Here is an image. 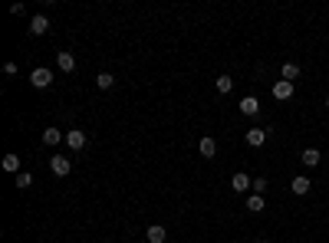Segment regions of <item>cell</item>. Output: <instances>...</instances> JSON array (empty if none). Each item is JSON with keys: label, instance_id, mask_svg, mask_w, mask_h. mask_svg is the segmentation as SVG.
I'll return each instance as SVG.
<instances>
[{"label": "cell", "instance_id": "obj_1", "mask_svg": "<svg viewBox=\"0 0 329 243\" xmlns=\"http://www.w3.org/2000/svg\"><path fill=\"white\" fill-rule=\"evenodd\" d=\"M30 82H33L36 89H50V86H53V72L40 66V69H33V72H30Z\"/></svg>", "mask_w": 329, "mask_h": 243}, {"label": "cell", "instance_id": "obj_2", "mask_svg": "<svg viewBox=\"0 0 329 243\" xmlns=\"http://www.w3.org/2000/svg\"><path fill=\"white\" fill-rule=\"evenodd\" d=\"M86 132H82V128H72V132H66V145H70L72 151H82L86 148Z\"/></svg>", "mask_w": 329, "mask_h": 243}, {"label": "cell", "instance_id": "obj_3", "mask_svg": "<svg viewBox=\"0 0 329 243\" xmlns=\"http://www.w3.org/2000/svg\"><path fill=\"white\" fill-rule=\"evenodd\" d=\"M274 99H276V102H286V99H293V82H286V79L274 82Z\"/></svg>", "mask_w": 329, "mask_h": 243}, {"label": "cell", "instance_id": "obj_4", "mask_svg": "<svg viewBox=\"0 0 329 243\" xmlns=\"http://www.w3.org/2000/svg\"><path fill=\"white\" fill-rule=\"evenodd\" d=\"M50 168H53V174H60V178H66V174L72 171V161L63 155H53V161H50Z\"/></svg>", "mask_w": 329, "mask_h": 243}, {"label": "cell", "instance_id": "obj_5", "mask_svg": "<svg viewBox=\"0 0 329 243\" xmlns=\"http://www.w3.org/2000/svg\"><path fill=\"white\" fill-rule=\"evenodd\" d=\"M30 33H33V36H43V33H50V20H46L43 13H36V16L30 20Z\"/></svg>", "mask_w": 329, "mask_h": 243}, {"label": "cell", "instance_id": "obj_6", "mask_svg": "<svg viewBox=\"0 0 329 243\" xmlns=\"http://www.w3.org/2000/svg\"><path fill=\"white\" fill-rule=\"evenodd\" d=\"M56 66H60V72H72L76 69V56L72 53H56Z\"/></svg>", "mask_w": 329, "mask_h": 243}, {"label": "cell", "instance_id": "obj_7", "mask_svg": "<svg viewBox=\"0 0 329 243\" xmlns=\"http://www.w3.org/2000/svg\"><path fill=\"white\" fill-rule=\"evenodd\" d=\"M290 191H293V194H300V197L310 194V178H306V174H296V178L290 181Z\"/></svg>", "mask_w": 329, "mask_h": 243}, {"label": "cell", "instance_id": "obj_8", "mask_svg": "<svg viewBox=\"0 0 329 243\" xmlns=\"http://www.w3.org/2000/svg\"><path fill=\"white\" fill-rule=\"evenodd\" d=\"M240 112L244 115H260V102H257V95H247V99H240Z\"/></svg>", "mask_w": 329, "mask_h": 243}, {"label": "cell", "instance_id": "obj_9", "mask_svg": "<svg viewBox=\"0 0 329 243\" xmlns=\"http://www.w3.org/2000/svg\"><path fill=\"white\" fill-rule=\"evenodd\" d=\"M198 151H201L204 158H214V155H218V141H214V138H208V135H204V138L198 141Z\"/></svg>", "mask_w": 329, "mask_h": 243}, {"label": "cell", "instance_id": "obj_10", "mask_svg": "<svg viewBox=\"0 0 329 243\" xmlns=\"http://www.w3.org/2000/svg\"><path fill=\"white\" fill-rule=\"evenodd\" d=\"M244 138H247V145H250V148H260V145L266 141V132H264V128H250Z\"/></svg>", "mask_w": 329, "mask_h": 243}, {"label": "cell", "instance_id": "obj_11", "mask_svg": "<svg viewBox=\"0 0 329 243\" xmlns=\"http://www.w3.org/2000/svg\"><path fill=\"white\" fill-rule=\"evenodd\" d=\"M300 161H303L306 168H316V165H320V161H322V155H320V151H316V148H306L303 155H300Z\"/></svg>", "mask_w": 329, "mask_h": 243}, {"label": "cell", "instance_id": "obj_12", "mask_svg": "<svg viewBox=\"0 0 329 243\" xmlns=\"http://www.w3.org/2000/svg\"><path fill=\"white\" fill-rule=\"evenodd\" d=\"M145 237H148V243H164V240H168V230H164L162 224H155V227H148Z\"/></svg>", "mask_w": 329, "mask_h": 243}, {"label": "cell", "instance_id": "obj_13", "mask_svg": "<svg viewBox=\"0 0 329 243\" xmlns=\"http://www.w3.org/2000/svg\"><path fill=\"white\" fill-rule=\"evenodd\" d=\"M230 188H234V191H247V188H254V181L247 178V174H234V178H230Z\"/></svg>", "mask_w": 329, "mask_h": 243}, {"label": "cell", "instance_id": "obj_14", "mask_svg": "<svg viewBox=\"0 0 329 243\" xmlns=\"http://www.w3.org/2000/svg\"><path fill=\"white\" fill-rule=\"evenodd\" d=\"M60 141H66L63 132H56V128H46V132H43V145H60Z\"/></svg>", "mask_w": 329, "mask_h": 243}, {"label": "cell", "instance_id": "obj_15", "mask_svg": "<svg viewBox=\"0 0 329 243\" xmlns=\"http://www.w3.org/2000/svg\"><path fill=\"white\" fill-rule=\"evenodd\" d=\"M96 86H99V89H112V86H116V76H112V72H99V76H96Z\"/></svg>", "mask_w": 329, "mask_h": 243}, {"label": "cell", "instance_id": "obj_16", "mask_svg": "<svg viewBox=\"0 0 329 243\" xmlns=\"http://www.w3.org/2000/svg\"><path fill=\"white\" fill-rule=\"evenodd\" d=\"M214 86H218L220 95H228L230 89H234V79H230V76H218V82H214Z\"/></svg>", "mask_w": 329, "mask_h": 243}, {"label": "cell", "instance_id": "obj_17", "mask_svg": "<svg viewBox=\"0 0 329 243\" xmlns=\"http://www.w3.org/2000/svg\"><path fill=\"white\" fill-rule=\"evenodd\" d=\"M4 171L20 174V158H16V155H4Z\"/></svg>", "mask_w": 329, "mask_h": 243}, {"label": "cell", "instance_id": "obj_18", "mask_svg": "<svg viewBox=\"0 0 329 243\" xmlns=\"http://www.w3.org/2000/svg\"><path fill=\"white\" fill-rule=\"evenodd\" d=\"M283 79H286V82H293V79L300 76V66L296 63H283V72H280Z\"/></svg>", "mask_w": 329, "mask_h": 243}, {"label": "cell", "instance_id": "obj_19", "mask_svg": "<svg viewBox=\"0 0 329 243\" xmlns=\"http://www.w3.org/2000/svg\"><path fill=\"white\" fill-rule=\"evenodd\" d=\"M247 211H264V194H250V197H247Z\"/></svg>", "mask_w": 329, "mask_h": 243}, {"label": "cell", "instance_id": "obj_20", "mask_svg": "<svg viewBox=\"0 0 329 243\" xmlns=\"http://www.w3.org/2000/svg\"><path fill=\"white\" fill-rule=\"evenodd\" d=\"M30 184H33V174L30 171H20V174H16V188H20V191L30 188Z\"/></svg>", "mask_w": 329, "mask_h": 243}, {"label": "cell", "instance_id": "obj_21", "mask_svg": "<svg viewBox=\"0 0 329 243\" xmlns=\"http://www.w3.org/2000/svg\"><path fill=\"white\" fill-rule=\"evenodd\" d=\"M254 191H257V194H264V191H266V181L257 178V181H254Z\"/></svg>", "mask_w": 329, "mask_h": 243}, {"label": "cell", "instance_id": "obj_22", "mask_svg": "<svg viewBox=\"0 0 329 243\" xmlns=\"http://www.w3.org/2000/svg\"><path fill=\"white\" fill-rule=\"evenodd\" d=\"M326 109H329V99H326Z\"/></svg>", "mask_w": 329, "mask_h": 243}, {"label": "cell", "instance_id": "obj_23", "mask_svg": "<svg viewBox=\"0 0 329 243\" xmlns=\"http://www.w3.org/2000/svg\"><path fill=\"white\" fill-rule=\"evenodd\" d=\"M260 243H264V240H260Z\"/></svg>", "mask_w": 329, "mask_h": 243}]
</instances>
